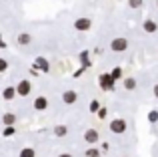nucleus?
Here are the masks:
<instances>
[{"label":"nucleus","instance_id":"f257e3e1","mask_svg":"<svg viewBox=\"0 0 158 157\" xmlns=\"http://www.w3.org/2000/svg\"><path fill=\"white\" fill-rule=\"evenodd\" d=\"M32 91V83L28 81V78H24V81H20L18 85H16V93L20 95V97H28Z\"/></svg>","mask_w":158,"mask_h":157},{"label":"nucleus","instance_id":"f03ea898","mask_svg":"<svg viewBox=\"0 0 158 157\" xmlns=\"http://www.w3.org/2000/svg\"><path fill=\"white\" fill-rule=\"evenodd\" d=\"M126 129H128V125H126L124 119H114V121L110 123V131H112V133H116V135H122Z\"/></svg>","mask_w":158,"mask_h":157},{"label":"nucleus","instance_id":"7ed1b4c3","mask_svg":"<svg viewBox=\"0 0 158 157\" xmlns=\"http://www.w3.org/2000/svg\"><path fill=\"white\" fill-rule=\"evenodd\" d=\"M110 48H112L114 52H124V51L128 48V40L122 38V36H118V38H114V40L110 43Z\"/></svg>","mask_w":158,"mask_h":157},{"label":"nucleus","instance_id":"20e7f679","mask_svg":"<svg viewBox=\"0 0 158 157\" xmlns=\"http://www.w3.org/2000/svg\"><path fill=\"white\" fill-rule=\"evenodd\" d=\"M114 81H116V78L112 75H108V73H106V75H100V87L104 91H114Z\"/></svg>","mask_w":158,"mask_h":157},{"label":"nucleus","instance_id":"39448f33","mask_svg":"<svg viewBox=\"0 0 158 157\" xmlns=\"http://www.w3.org/2000/svg\"><path fill=\"white\" fill-rule=\"evenodd\" d=\"M90 26H92V20H90V18H76V20H74V28L80 30V32H86Z\"/></svg>","mask_w":158,"mask_h":157},{"label":"nucleus","instance_id":"423d86ee","mask_svg":"<svg viewBox=\"0 0 158 157\" xmlns=\"http://www.w3.org/2000/svg\"><path fill=\"white\" fill-rule=\"evenodd\" d=\"M98 139H100V135H98L96 129H86V131H84V141H86V143H90V145H96Z\"/></svg>","mask_w":158,"mask_h":157},{"label":"nucleus","instance_id":"0eeeda50","mask_svg":"<svg viewBox=\"0 0 158 157\" xmlns=\"http://www.w3.org/2000/svg\"><path fill=\"white\" fill-rule=\"evenodd\" d=\"M76 99H78V95H76V91H72V89H68V91L62 93V101H64L66 105H74Z\"/></svg>","mask_w":158,"mask_h":157},{"label":"nucleus","instance_id":"6e6552de","mask_svg":"<svg viewBox=\"0 0 158 157\" xmlns=\"http://www.w3.org/2000/svg\"><path fill=\"white\" fill-rule=\"evenodd\" d=\"M142 28H144V32H150V34H152V32H156V30H158V24H156L152 18H148V20H144Z\"/></svg>","mask_w":158,"mask_h":157},{"label":"nucleus","instance_id":"1a4fd4ad","mask_svg":"<svg viewBox=\"0 0 158 157\" xmlns=\"http://www.w3.org/2000/svg\"><path fill=\"white\" fill-rule=\"evenodd\" d=\"M34 67L40 69L42 73H48V71H50V65H48V61L42 59V56H38V59H36V65H34Z\"/></svg>","mask_w":158,"mask_h":157},{"label":"nucleus","instance_id":"9d476101","mask_svg":"<svg viewBox=\"0 0 158 157\" xmlns=\"http://www.w3.org/2000/svg\"><path fill=\"white\" fill-rule=\"evenodd\" d=\"M34 109H36V111L48 109V99H46V97H38V99L34 101Z\"/></svg>","mask_w":158,"mask_h":157},{"label":"nucleus","instance_id":"9b49d317","mask_svg":"<svg viewBox=\"0 0 158 157\" xmlns=\"http://www.w3.org/2000/svg\"><path fill=\"white\" fill-rule=\"evenodd\" d=\"M16 87H6V89H4V93H2V97L6 99V101H12V99L16 97Z\"/></svg>","mask_w":158,"mask_h":157},{"label":"nucleus","instance_id":"f8f14e48","mask_svg":"<svg viewBox=\"0 0 158 157\" xmlns=\"http://www.w3.org/2000/svg\"><path fill=\"white\" fill-rule=\"evenodd\" d=\"M16 43H18V44H22V47H26V44H30V43H32V36L28 34V32H22V34H18Z\"/></svg>","mask_w":158,"mask_h":157},{"label":"nucleus","instance_id":"ddd939ff","mask_svg":"<svg viewBox=\"0 0 158 157\" xmlns=\"http://www.w3.org/2000/svg\"><path fill=\"white\" fill-rule=\"evenodd\" d=\"M2 123L4 125H16V115L14 113H4L2 115Z\"/></svg>","mask_w":158,"mask_h":157},{"label":"nucleus","instance_id":"4468645a","mask_svg":"<svg viewBox=\"0 0 158 157\" xmlns=\"http://www.w3.org/2000/svg\"><path fill=\"white\" fill-rule=\"evenodd\" d=\"M124 89H126V91H134V89H136V78H134V77L124 78Z\"/></svg>","mask_w":158,"mask_h":157},{"label":"nucleus","instance_id":"2eb2a0df","mask_svg":"<svg viewBox=\"0 0 158 157\" xmlns=\"http://www.w3.org/2000/svg\"><path fill=\"white\" fill-rule=\"evenodd\" d=\"M66 133H68V127L66 125H56L54 127V135H56V137H64Z\"/></svg>","mask_w":158,"mask_h":157},{"label":"nucleus","instance_id":"dca6fc26","mask_svg":"<svg viewBox=\"0 0 158 157\" xmlns=\"http://www.w3.org/2000/svg\"><path fill=\"white\" fill-rule=\"evenodd\" d=\"M18 157H36V151L34 149H30V147H24L22 151H20V155Z\"/></svg>","mask_w":158,"mask_h":157},{"label":"nucleus","instance_id":"f3484780","mask_svg":"<svg viewBox=\"0 0 158 157\" xmlns=\"http://www.w3.org/2000/svg\"><path fill=\"white\" fill-rule=\"evenodd\" d=\"M90 113H98V111H100V103L96 101V99H94V101H90Z\"/></svg>","mask_w":158,"mask_h":157},{"label":"nucleus","instance_id":"a211bd4d","mask_svg":"<svg viewBox=\"0 0 158 157\" xmlns=\"http://www.w3.org/2000/svg\"><path fill=\"white\" fill-rule=\"evenodd\" d=\"M86 157H100V151L96 149V147H90V149H86Z\"/></svg>","mask_w":158,"mask_h":157},{"label":"nucleus","instance_id":"6ab92c4d","mask_svg":"<svg viewBox=\"0 0 158 157\" xmlns=\"http://www.w3.org/2000/svg\"><path fill=\"white\" fill-rule=\"evenodd\" d=\"M142 0H128V6L130 8H134V10H138V8H142Z\"/></svg>","mask_w":158,"mask_h":157},{"label":"nucleus","instance_id":"aec40b11","mask_svg":"<svg viewBox=\"0 0 158 157\" xmlns=\"http://www.w3.org/2000/svg\"><path fill=\"white\" fill-rule=\"evenodd\" d=\"M14 133H16L14 125H6V129L2 131V135H4V137H10V135H14Z\"/></svg>","mask_w":158,"mask_h":157},{"label":"nucleus","instance_id":"412c9836","mask_svg":"<svg viewBox=\"0 0 158 157\" xmlns=\"http://www.w3.org/2000/svg\"><path fill=\"white\" fill-rule=\"evenodd\" d=\"M148 121H150V123H158V111H150V113H148Z\"/></svg>","mask_w":158,"mask_h":157},{"label":"nucleus","instance_id":"4be33fe9","mask_svg":"<svg viewBox=\"0 0 158 157\" xmlns=\"http://www.w3.org/2000/svg\"><path fill=\"white\" fill-rule=\"evenodd\" d=\"M80 61L84 63V67H88V65H90V63H88V52H86V51L80 52Z\"/></svg>","mask_w":158,"mask_h":157},{"label":"nucleus","instance_id":"5701e85b","mask_svg":"<svg viewBox=\"0 0 158 157\" xmlns=\"http://www.w3.org/2000/svg\"><path fill=\"white\" fill-rule=\"evenodd\" d=\"M8 69V61L6 59H0V73H4Z\"/></svg>","mask_w":158,"mask_h":157},{"label":"nucleus","instance_id":"b1692460","mask_svg":"<svg viewBox=\"0 0 158 157\" xmlns=\"http://www.w3.org/2000/svg\"><path fill=\"white\" fill-rule=\"evenodd\" d=\"M110 75L114 77V78H120V77H122V71H120V69L116 67V69H112V73H110Z\"/></svg>","mask_w":158,"mask_h":157},{"label":"nucleus","instance_id":"393cba45","mask_svg":"<svg viewBox=\"0 0 158 157\" xmlns=\"http://www.w3.org/2000/svg\"><path fill=\"white\" fill-rule=\"evenodd\" d=\"M82 73H84V67H80V69H78V71H76V73H74V77H76V78H78V77H80V75H82Z\"/></svg>","mask_w":158,"mask_h":157},{"label":"nucleus","instance_id":"a878e982","mask_svg":"<svg viewBox=\"0 0 158 157\" xmlns=\"http://www.w3.org/2000/svg\"><path fill=\"white\" fill-rule=\"evenodd\" d=\"M0 48H6V43L2 40V34H0Z\"/></svg>","mask_w":158,"mask_h":157},{"label":"nucleus","instance_id":"bb28decb","mask_svg":"<svg viewBox=\"0 0 158 157\" xmlns=\"http://www.w3.org/2000/svg\"><path fill=\"white\" fill-rule=\"evenodd\" d=\"M154 97L158 99V83H156V85H154Z\"/></svg>","mask_w":158,"mask_h":157},{"label":"nucleus","instance_id":"cd10ccee","mask_svg":"<svg viewBox=\"0 0 158 157\" xmlns=\"http://www.w3.org/2000/svg\"><path fill=\"white\" fill-rule=\"evenodd\" d=\"M58 157H72L70 153H62V155H58Z\"/></svg>","mask_w":158,"mask_h":157},{"label":"nucleus","instance_id":"c85d7f7f","mask_svg":"<svg viewBox=\"0 0 158 157\" xmlns=\"http://www.w3.org/2000/svg\"><path fill=\"white\" fill-rule=\"evenodd\" d=\"M156 6H158V0H156Z\"/></svg>","mask_w":158,"mask_h":157},{"label":"nucleus","instance_id":"c756f323","mask_svg":"<svg viewBox=\"0 0 158 157\" xmlns=\"http://www.w3.org/2000/svg\"><path fill=\"white\" fill-rule=\"evenodd\" d=\"M122 157H128V155H122Z\"/></svg>","mask_w":158,"mask_h":157}]
</instances>
